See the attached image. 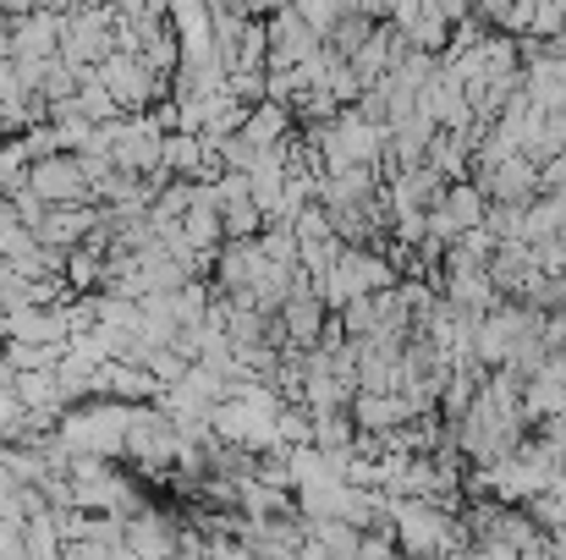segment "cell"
<instances>
[{
	"mask_svg": "<svg viewBox=\"0 0 566 560\" xmlns=\"http://www.w3.org/2000/svg\"><path fill=\"white\" fill-rule=\"evenodd\" d=\"M61 560H122V550H105V545L77 539V545H66V556H61Z\"/></svg>",
	"mask_w": 566,
	"mask_h": 560,
	"instance_id": "10",
	"label": "cell"
},
{
	"mask_svg": "<svg viewBox=\"0 0 566 560\" xmlns=\"http://www.w3.org/2000/svg\"><path fill=\"white\" fill-rule=\"evenodd\" d=\"M0 560H33L28 556V522L22 517L0 522Z\"/></svg>",
	"mask_w": 566,
	"mask_h": 560,
	"instance_id": "8",
	"label": "cell"
},
{
	"mask_svg": "<svg viewBox=\"0 0 566 560\" xmlns=\"http://www.w3.org/2000/svg\"><path fill=\"white\" fill-rule=\"evenodd\" d=\"M11 517H22V484L11 473H0V522H11Z\"/></svg>",
	"mask_w": 566,
	"mask_h": 560,
	"instance_id": "9",
	"label": "cell"
},
{
	"mask_svg": "<svg viewBox=\"0 0 566 560\" xmlns=\"http://www.w3.org/2000/svg\"><path fill=\"white\" fill-rule=\"evenodd\" d=\"M0 341H6V347H50V352H66V347H72L66 303H22V308H6Z\"/></svg>",
	"mask_w": 566,
	"mask_h": 560,
	"instance_id": "3",
	"label": "cell"
},
{
	"mask_svg": "<svg viewBox=\"0 0 566 560\" xmlns=\"http://www.w3.org/2000/svg\"><path fill=\"white\" fill-rule=\"evenodd\" d=\"M182 429L171 423V412L155 401V406H133V429H127V467L144 478H160L171 467H182Z\"/></svg>",
	"mask_w": 566,
	"mask_h": 560,
	"instance_id": "2",
	"label": "cell"
},
{
	"mask_svg": "<svg viewBox=\"0 0 566 560\" xmlns=\"http://www.w3.org/2000/svg\"><path fill=\"white\" fill-rule=\"evenodd\" d=\"M127 429H133V406L127 401H77L66 406V418L55 423V440L66 445V456H99V462H127Z\"/></svg>",
	"mask_w": 566,
	"mask_h": 560,
	"instance_id": "1",
	"label": "cell"
},
{
	"mask_svg": "<svg viewBox=\"0 0 566 560\" xmlns=\"http://www.w3.org/2000/svg\"><path fill=\"white\" fill-rule=\"evenodd\" d=\"M28 192H39L50 209H88L94 203V182L83 171L77 155H55V160H39L28 171Z\"/></svg>",
	"mask_w": 566,
	"mask_h": 560,
	"instance_id": "4",
	"label": "cell"
},
{
	"mask_svg": "<svg viewBox=\"0 0 566 560\" xmlns=\"http://www.w3.org/2000/svg\"><path fill=\"white\" fill-rule=\"evenodd\" d=\"M66 11H11V61H55Z\"/></svg>",
	"mask_w": 566,
	"mask_h": 560,
	"instance_id": "5",
	"label": "cell"
},
{
	"mask_svg": "<svg viewBox=\"0 0 566 560\" xmlns=\"http://www.w3.org/2000/svg\"><path fill=\"white\" fill-rule=\"evenodd\" d=\"M182 236H188L192 253H209L226 236V220L214 209V187H192V209H188V220H182Z\"/></svg>",
	"mask_w": 566,
	"mask_h": 560,
	"instance_id": "7",
	"label": "cell"
},
{
	"mask_svg": "<svg viewBox=\"0 0 566 560\" xmlns=\"http://www.w3.org/2000/svg\"><path fill=\"white\" fill-rule=\"evenodd\" d=\"M127 556L133 560H182V528H177L160 506H149V511H138V517L127 522Z\"/></svg>",
	"mask_w": 566,
	"mask_h": 560,
	"instance_id": "6",
	"label": "cell"
}]
</instances>
